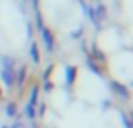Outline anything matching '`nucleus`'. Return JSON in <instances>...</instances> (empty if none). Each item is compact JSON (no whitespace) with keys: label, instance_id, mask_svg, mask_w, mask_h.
<instances>
[{"label":"nucleus","instance_id":"13","mask_svg":"<svg viewBox=\"0 0 133 128\" xmlns=\"http://www.w3.org/2000/svg\"><path fill=\"white\" fill-rule=\"evenodd\" d=\"M120 121L124 123V126H126V128H131V121H129V119H128L124 113H120Z\"/></svg>","mask_w":133,"mask_h":128},{"label":"nucleus","instance_id":"14","mask_svg":"<svg viewBox=\"0 0 133 128\" xmlns=\"http://www.w3.org/2000/svg\"><path fill=\"white\" fill-rule=\"evenodd\" d=\"M80 35H82V29H78V31H75V33H73L71 37H73V39H77V37H80Z\"/></svg>","mask_w":133,"mask_h":128},{"label":"nucleus","instance_id":"8","mask_svg":"<svg viewBox=\"0 0 133 128\" xmlns=\"http://www.w3.org/2000/svg\"><path fill=\"white\" fill-rule=\"evenodd\" d=\"M24 115H26L28 119H35V115H37V108L31 106V104H26V108H24Z\"/></svg>","mask_w":133,"mask_h":128},{"label":"nucleus","instance_id":"9","mask_svg":"<svg viewBox=\"0 0 133 128\" xmlns=\"http://www.w3.org/2000/svg\"><path fill=\"white\" fill-rule=\"evenodd\" d=\"M37 101H38V86H35V88L31 90V97H29V102H28V104L37 106Z\"/></svg>","mask_w":133,"mask_h":128},{"label":"nucleus","instance_id":"10","mask_svg":"<svg viewBox=\"0 0 133 128\" xmlns=\"http://www.w3.org/2000/svg\"><path fill=\"white\" fill-rule=\"evenodd\" d=\"M104 17H106V8H104V6H98V8H97V15H95L97 22L100 24V20H102Z\"/></svg>","mask_w":133,"mask_h":128},{"label":"nucleus","instance_id":"5","mask_svg":"<svg viewBox=\"0 0 133 128\" xmlns=\"http://www.w3.org/2000/svg\"><path fill=\"white\" fill-rule=\"evenodd\" d=\"M111 90H113L115 93L122 95V97H128V95H129L128 90H126V86H122V84H118V82H111Z\"/></svg>","mask_w":133,"mask_h":128},{"label":"nucleus","instance_id":"3","mask_svg":"<svg viewBox=\"0 0 133 128\" xmlns=\"http://www.w3.org/2000/svg\"><path fill=\"white\" fill-rule=\"evenodd\" d=\"M29 59L33 60V64H38V62H40V55H38V46H37V42H31V46H29Z\"/></svg>","mask_w":133,"mask_h":128},{"label":"nucleus","instance_id":"6","mask_svg":"<svg viewBox=\"0 0 133 128\" xmlns=\"http://www.w3.org/2000/svg\"><path fill=\"white\" fill-rule=\"evenodd\" d=\"M26 77H28V70H26V66H22V68L15 73V79H17V82L22 86V84H24V81H26Z\"/></svg>","mask_w":133,"mask_h":128},{"label":"nucleus","instance_id":"15","mask_svg":"<svg viewBox=\"0 0 133 128\" xmlns=\"http://www.w3.org/2000/svg\"><path fill=\"white\" fill-rule=\"evenodd\" d=\"M44 90H46V92H49V90H51V84H49V82H46V84H44Z\"/></svg>","mask_w":133,"mask_h":128},{"label":"nucleus","instance_id":"2","mask_svg":"<svg viewBox=\"0 0 133 128\" xmlns=\"http://www.w3.org/2000/svg\"><path fill=\"white\" fill-rule=\"evenodd\" d=\"M40 33H42V40H44L46 50L51 53V51L55 50V39H53V33H51L49 29H46V28H42V29H40Z\"/></svg>","mask_w":133,"mask_h":128},{"label":"nucleus","instance_id":"4","mask_svg":"<svg viewBox=\"0 0 133 128\" xmlns=\"http://www.w3.org/2000/svg\"><path fill=\"white\" fill-rule=\"evenodd\" d=\"M75 77H77V68L69 66V68L66 70V82H68V86H71V84H73Z\"/></svg>","mask_w":133,"mask_h":128},{"label":"nucleus","instance_id":"12","mask_svg":"<svg viewBox=\"0 0 133 128\" xmlns=\"http://www.w3.org/2000/svg\"><path fill=\"white\" fill-rule=\"evenodd\" d=\"M35 15H37V28L42 29V28H44V22H42V15H40V11L35 9Z\"/></svg>","mask_w":133,"mask_h":128},{"label":"nucleus","instance_id":"11","mask_svg":"<svg viewBox=\"0 0 133 128\" xmlns=\"http://www.w3.org/2000/svg\"><path fill=\"white\" fill-rule=\"evenodd\" d=\"M6 115H8V117H15V115H17V106H15L13 102H9V104L6 106Z\"/></svg>","mask_w":133,"mask_h":128},{"label":"nucleus","instance_id":"7","mask_svg":"<svg viewBox=\"0 0 133 128\" xmlns=\"http://www.w3.org/2000/svg\"><path fill=\"white\" fill-rule=\"evenodd\" d=\"M86 64H88V68H89V70H91L95 75H102V71L98 70V66L93 62V59H91V57H88V59H86Z\"/></svg>","mask_w":133,"mask_h":128},{"label":"nucleus","instance_id":"16","mask_svg":"<svg viewBox=\"0 0 133 128\" xmlns=\"http://www.w3.org/2000/svg\"><path fill=\"white\" fill-rule=\"evenodd\" d=\"M2 128H8V126H2Z\"/></svg>","mask_w":133,"mask_h":128},{"label":"nucleus","instance_id":"1","mask_svg":"<svg viewBox=\"0 0 133 128\" xmlns=\"http://www.w3.org/2000/svg\"><path fill=\"white\" fill-rule=\"evenodd\" d=\"M2 62V70H0V75H2V81L8 88H13L15 84V59L9 55H4L0 59Z\"/></svg>","mask_w":133,"mask_h":128}]
</instances>
